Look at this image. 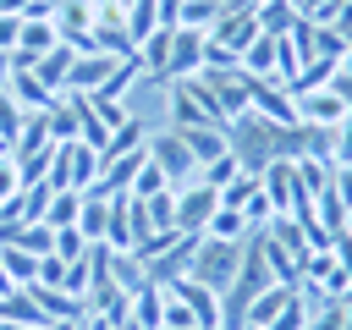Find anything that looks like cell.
I'll use <instances>...</instances> for the list:
<instances>
[{"label": "cell", "mask_w": 352, "mask_h": 330, "mask_svg": "<svg viewBox=\"0 0 352 330\" xmlns=\"http://www.w3.org/2000/svg\"><path fill=\"white\" fill-rule=\"evenodd\" d=\"M55 148V138H50V110H28L22 116V132L11 138V154L22 160V154H50Z\"/></svg>", "instance_id": "2e32d148"}, {"label": "cell", "mask_w": 352, "mask_h": 330, "mask_svg": "<svg viewBox=\"0 0 352 330\" xmlns=\"http://www.w3.org/2000/svg\"><path fill=\"white\" fill-rule=\"evenodd\" d=\"M236 258H242V242H220V236H198V248H192V280L198 286H209V292H226L231 286V275H236Z\"/></svg>", "instance_id": "7a4b0ae2"}, {"label": "cell", "mask_w": 352, "mask_h": 330, "mask_svg": "<svg viewBox=\"0 0 352 330\" xmlns=\"http://www.w3.org/2000/svg\"><path fill=\"white\" fill-rule=\"evenodd\" d=\"M28 292H33L44 324H50V319H88V302L72 297V292H60V286H28Z\"/></svg>", "instance_id": "4fadbf2b"}, {"label": "cell", "mask_w": 352, "mask_h": 330, "mask_svg": "<svg viewBox=\"0 0 352 330\" xmlns=\"http://www.w3.org/2000/svg\"><path fill=\"white\" fill-rule=\"evenodd\" d=\"M110 280L126 286V292H138V286H148V270H143L138 253H110Z\"/></svg>", "instance_id": "484cf974"}, {"label": "cell", "mask_w": 352, "mask_h": 330, "mask_svg": "<svg viewBox=\"0 0 352 330\" xmlns=\"http://www.w3.org/2000/svg\"><path fill=\"white\" fill-rule=\"evenodd\" d=\"M214 16H220V0H182V16H176V28L209 33V28H214Z\"/></svg>", "instance_id": "f1b7e54d"}, {"label": "cell", "mask_w": 352, "mask_h": 330, "mask_svg": "<svg viewBox=\"0 0 352 330\" xmlns=\"http://www.w3.org/2000/svg\"><path fill=\"white\" fill-rule=\"evenodd\" d=\"M236 170H242V165H236V160H231V154H220V160H209V165H198V182H204V187H214V192H220V187H226V182H231V176H236Z\"/></svg>", "instance_id": "836d02e7"}, {"label": "cell", "mask_w": 352, "mask_h": 330, "mask_svg": "<svg viewBox=\"0 0 352 330\" xmlns=\"http://www.w3.org/2000/svg\"><path fill=\"white\" fill-rule=\"evenodd\" d=\"M165 292H176L187 308H192V319H198V330H220V292H209V286H198L192 275H182L176 286H165Z\"/></svg>", "instance_id": "7c38bea8"}, {"label": "cell", "mask_w": 352, "mask_h": 330, "mask_svg": "<svg viewBox=\"0 0 352 330\" xmlns=\"http://www.w3.org/2000/svg\"><path fill=\"white\" fill-rule=\"evenodd\" d=\"M72 44H55V50H44L38 60H33V77L50 88V94H66V72H72Z\"/></svg>", "instance_id": "e0dca14e"}, {"label": "cell", "mask_w": 352, "mask_h": 330, "mask_svg": "<svg viewBox=\"0 0 352 330\" xmlns=\"http://www.w3.org/2000/svg\"><path fill=\"white\" fill-rule=\"evenodd\" d=\"M143 148H148V160L165 170V182H170V187H187V182H198V160H192V148L182 143V132H176V126H170V132H154Z\"/></svg>", "instance_id": "3957f363"}, {"label": "cell", "mask_w": 352, "mask_h": 330, "mask_svg": "<svg viewBox=\"0 0 352 330\" xmlns=\"http://www.w3.org/2000/svg\"><path fill=\"white\" fill-rule=\"evenodd\" d=\"M275 60H280V38H270V33H258V38L242 50V72H248V77H270V82H275Z\"/></svg>", "instance_id": "ac0fdd59"}, {"label": "cell", "mask_w": 352, "mask_h": 330, "mask_svg": "<svg viewBox=\"0 0 352 330\" xmlns=\"http://www.w3.org/2000/svg\"><path fill=\"white\" fill-rule=\"evenodd\" d=\"M143 214H148V231H176V187L143 198Z\"/></svg>", "instance_id": "d4e9b609"}, {"label": "cell", "mask_w": 352, "mask_h": 330, "mask_svg": "<svg viewBox=\"0 0 352 330\" xmlns=\"http://www.w3.org/2000/svg\"><path fill=\"white\" fill-rule=\"evenodd\" d=\"M292 292H297V286H280V280H275V286H264V292L248 302V324H253V330H264V324L292 302Z\"/></svg>", "instance_id": "ffe728a7"}, {"label": "cell", "mask_w": 352, "mask_h": 330, "mask_svg": "<svg viewBox=\"0 0 352 330\" xmlns=\"http://www.w3.org/2000/svg\"><path fill=\"white\" fill-rule=\"evenodd\" d=\"M248 110H253V116H264V121H280V126H292V121H297L292 94H286L280 82H270V77H248Z\"/></svg>", "instance_id": "ba28073f"}, {"label": "cell", "mask_w": 352, "mask_h": 330, "mask_svg": "<svg viewBox=\"0 0 352 330\" xmlns=\"http://www.w3.org/2000/svg\"><path fill=\"white\" fill-rule=\"evenodd\" d=\"M0 264L16 286H33L38 280V253H22V248H0Z\"/></svg>", "instance_id": "83f0119b"}, {"label": "cell", "mask_w": 352, "mask_h": 330, "mask_svg": "<svg viewBox=\"0 0 352 330\" xmlns=\"http://www.w3.org/2000/svg\"><path fill=\"white\" fill-rule=\"evenodd\" d=\"M214 209H220V192H214V187H204V182L176 187V231L204 236V226H209V214H214Z\"/></svg>", "instance_id": "8992f818"}, {"label": "cell", "mask_w": 352, "mask_h": 330, "mask_svg": "<svg viewBox=\"0 0 352 330\" xmlns=\"http://www.w3.org/2000/svg\"><path fill=\"white\" fill-rule=\"evenodd\" d=\"M182 143L192 148V160H198V165H209V160L231 154V148H226V126H187V132H182Z\"/></svg>", "instance_id": "d6986e66"}, {"label": "cell", "mask_w": 352, "mask_h": 330, "mask_svg": "<svg viewBox=\"0 0 352 330\" xmlns=\"http://www.w3.org/2000/svg\"><path fill=\"white\" fill-rule=\"evenodd\" d=\"M77 209H82V192H55L50 198V209H44V226H77Z\"/></svg>", "instance_id": "d6a6232c"}, {"label": "cell", "mask_w": 352, "mask_h": 330, "mask_svg": "<svg viewBox=\"0 0 352 330\" xmlns=\"http://www.w3.org/2000/svg\"><path fill=\"white\" fill-rule=\"evenodd\" d=\"M143 143H148L143 121H138V116H126V121H121V126L110 132V143H104V154H99V160H121V154H138Z\"/></svg>", "instance_id": "7402d4cb"}, {"label": "cell", "mask_w": 352, "mask_h": 330, "mask_svg": "<svg viewBox=\"0 0 352 330\" xmlns=\"http://www.w3.org/2000/svg\"><path fill=\"white\" fill-rule=\"evenodd\" d=\"M198 72H204V33L170 28V66H165V77H170V82H187V77H198Z\"/></svg>", "instance_id": "8fae6325"}, {"label": "cell", "mask_w": 352, "mask_h": 330, "mask_svg": "<svg viewBox=\"0 0 352 330\" xmlns=\"http://www.w3.org/2000/svg\"><path fill=\"white\" fill-rule=\"evenodd\" d=\"M16 33H22V16H0V50H16Z\"/></svg>", "instance_id": "60d3db41"}, {"label": "cell", "mask_w": 352, "mask_h": 330, "mask_svg": "<svg viewBox=\"0 0 352 330\" xmlns=\"http://www.w3.org/2000/svg\"><path fill=\"white\" fill-rule=\"evenodd\" d=\"M192 248H198V236H192V231H170V236H165V248L143 258L148 280H154V286H176V280L192 270Z\"/></svg>", "instance_id": "277c9868"}, {"label": "cell", "mask_w": 352, "mask_h": 330, "mask_svg": "<svg viewBox=\"0 0 352 330\" xmlns=\"http://www.w3.org/2000/svg\"><path fill=\"white\" fill-rule=\"evenodd\" d=\"M50 22H55V38H60V44L94 50V0H55Z\"/></svg>", "instance_id": "5b68a950"}, {"label": "cell", "mask_w": 352, "mask_h": 330, "mask_svg": "<svg viewBox=\"0 0 352 330\" xmlns=\"http://www.w3.org/2000/svg\"><path fill=\"white\" fill-rule=\"evenodd\" d=\"M22 116H28V110H22V104H16V99H11L6 88H0V138H6V143H11L16 132H22Z\"/></svg>", "instance_id": "74e56055"}, {"label": "cell", "mask_w": 352, "mask_h": 330, "mask_svg": "<svg viewBox=\"0 0 352 330\" xmlns=\"http://www.w3.org/2000/svg\"><path fill=\"white\" fill-rule=\"evenodd\" d=\"M242 330H253V324H242Z\"/></svg>", "instance_id": "681fc988"}, {"label": "cell", "mask_w": 352, "mask_h": 330, "mask_svg": "<svg viewBox=\"0 0 352 330\" xmlns=\"http://www.w3.org/2000/svg\"><path fill=\"white\" fill-rule=\"evenodd\" d=\"M110 72H116V55H104V50H77V55H72V72H66V94H99Z\"/></svg>", "instance_id": "9c48e42d"}, {"label": "cell", "mask_w": 352, "mask_h": 330, "mask_svg": "<svg viewBox=\"0 0 352 330\" xmlns=\"http://www.w3.org/2000/svg\"><path fill=\"white\" fill-rule=\"evenodd\" d=\"M60 38H55V22L50 16H22V33H16V50L22 55H44V50H55Z\"/></svg>", "instance_id": "44dd1931"}, {"label": "cell", "mask_w": 352, "mask_h": 330, "mask_svg": "<svg viewBox=\"0 0 352 330\" xmlns=\"http://www.w3.org/2000/svg\"><path fill=\"white\" fill-rule=\"evenodd\" d=\"M330 165H352V116L330 126Z\"/></svg>", "instance_id": "f35d334b"}, {"label": "cell", "mask_w": 352, "mask_h": 330, "mask_svg": "<svg viewBox=\"0 0 352 330\" xmlns=\"http://www.w3.org/2000/svg\"><path fill=\"white\" fill-rule=\"evenodd\" d=\"M11 82V50H0V88Z\"/></svg>", "instance_id": "ee69618b"}, {"label": "cell", "mask_w": 352, "mask_h": 330, "mask_svg": "<svg viewBox=\"0 0 352 330\" xmlns=\"http://www.w3.org/2000/svg\"><path fill=\"white\" fill-rule=\"evenodd\" d=\"M165 110H170V126H176V132H187V126H214V121L204 116V104L192 99L187 82H170V88H165Z\"/></svg>", "instance_id": "9a60e30c"}, {"label": "cell", "mask_w": 352, "mask_h": 330, "mask_svg": "<svg viewBox=\"0 0 352 330\" xmlns=\"http://www.w3.org/2000/svg\"><path fill=\"white\" fill-rule=\"evenodd\" d=\"M0 330H44V324H16V319H0Z\"/></svg>", "instance_id": "f6af8a7d"}, {"label": "cell", "mask_w": 352, "mask_h": 330, "mask_svg": "<svg viewBox=\"0 0 352 330\" xmlns=\"http://www.w3.org/2000/svg\"><path fill=\"white\" fill-rule=\"evenodd\" d=\"M341 99H346V110H352V72H336V82H330Z\"/></svg>", "instance_id": "7bdbcfd3"}, {"label": "cell", "mask_w": 352, "mask_h": 330, "mask_svg": "<svg viewBox=\"0 0 352 330\" xmlns=\"http://www.w3.org/2000/svg\"><path fill=\"white\" fill-rule=\"evenodd\" d=\"M346 330H352V302H346Z\"/></svg>", "instance_id": "7dc6e473"}, {"label": "cell", "mask_w": 352, "mask_h": 330, "mask_svg": "<svg viewBox=\"0 0 352 330\" xmlns=\"http://www.w3.org/2000/svg\"><path fill=\"white\" fill-rule=\"evenodd\" d=\"M297 22V11H292V0H270V6H258V28L270 33V38H280L286 28Z\"/></svg>", "instance_id": "1f68e13d"}, {"label": "cell", "mask_w": 352, "mask_h": 330, "mask_svg": "<svg viewBox=\"0 0 352 330\" xmlns=\"http://www.w3.org/2000/svg\"><path fill=\"white\" fill-rule=\"evenodd\" d=\"M258 198V176H248V170H236L226 187H220V209H248Z\"/></svg>", "instance_id": "4316f807"}, {"label": "cell", "mask_w": 352, "mask_h": 330, "mask_svg": "<svg viewBox=\"0 0 352 330\" xmlns=\"http://www.w3.org/2000/svg\"><path fill=\"white\" fill-rule=\"evenodd\" d=\"M16 192H22V165H16V154H6L0 160V204L16 198Z\"/></svg>", "instance_id": "ab89813d"}, {"label": "cell", "mask_w": 352, "mask_h": 330, "mask_svg": "<svg viewBox=\"0 0 352 330\" xmlns=\"http://www.w3.org/2000/svg\"><path fill=\"white\" fill-rule=\"evenodd\" d=\"M154 28H160V11H154V0H132V6H126V33H132V44H143Z\"/></svg>", "instance_id": "4dcf8cb0"}, {"label": "cell", "mask_w": 352, "mask_h": 330, "mask_svg": "<svg viewBox=\"0 0 352 330\" xmlns=\"http://www.w3.org/2000/svg\"><path fill=\"white\" fill-rule=\"evenodd\" d=\"M165 330H198V319H192V308L176 297V292H165Z\"/></svg>", "instance_id": "8d00e7d4"}, {"label": "cell", "mask_w": 352, "mask_h": 330, "mask_svg": "<svg viewBox=\"0 0 352 330\" xmlns=\"http://www.w3.org/2000/svg\"><path fill=\"white\" fill-rule=\"evenodd\" d=\"M126 330H165V286H138L132 292V319H126Z\"/></svg>", "instance_id": "5bb4252c"}, {"label": "cell", "mask_w": 352, "mask_h": 330, "mask_svg": "<svg viewBox=\"0 0 352 330\" xmlns=\"http://www.w3.org/2000/svg\"><path fill=\"white\" fill-rule=\"evenodd\" d=\"M94 176H99V148H88L82 138L55 143L50 170H44V182H50L55 192H88V187H94Z\"/></svg>", "instance_id": "6da1fadb"}, {"label": "cell", "mask_w": 352, "mask_h": 330, "mask_svg": "<svg viewBox=\"0 0 352 330\" xmlns=\"http://www.w3.org/2000/svg\"><path fill=\"white\" fill-rule=\"evenodd\" d=\"M292 104H297V121H308V126H341L352 110H346V99L336 94V88H308V94H292Z\"/></svg>", "instance_id": "52a82bcc"}, {"label": "cell", "mask_w": 352, "mask_h": 330, "mask_svg": "<svg viewBox=\"0 0 352 330\" xmlns=\"http://www.w3.org/2000/svg\"><path fill=\"white\" fill-rule=\"evenodd\" d=\"M104 226H110V198H94L82 192V209H77V231L88 242H104Z\"/></svg>", "instance_id": "603a6c76"}, {"label": "cell", "mask_w": 352, "mask_h": 330, "mask_svg": "<svg viewBox=\"0 0 352 330\" xmlns=\"http://www.w3.org/2000/svg\"><path fill=\"white\" fill-rule=\"evenodd\" d=\"M165 187H170V182H165V170H160V165L148 160V148H143V165H138V176H132V187H126V192H132V198H154V192H165Z\"/></svg>", "instance_id": "f546056e"}, {"label": "cell", "mask_w": 352, "mask_h": 330, "mask_svg": "<svg viewBox=\"0 0 352 330\" xmlns=\"http://www.w3.org/2000/svg\"><path fill=\"white\" fill-rule=\"evenodd\" d=\"M308 330H346V297H330V302L308 319Z\"/></svg>", "instance_id": "d590c367"}, {"label": "cell", "mask_w": 352, "mask_h": 330, "mask_svg": "<svg viewBox=\"0 0 352 330\" xmlns=\"http://www.w3.org/2000/svg\"><path fill=\"white\" fill-rule=\"evenodd\" d=\"M258 6H270V0H258Z\"/></svg>", "instance_id": "c3c4849f"}, {"label": "cell", "mask_w": 352, "mask_h": 330, "mask_svg": "<svg viewBox=\"0 0 352 330\" xmlns=\"http://www.w3.org/2000/svg\"><path fill=\"white\" fill-rule=\"evenodd\" d=\"M50 253H55V258H82V253H88V236H82L77 226H60V231H55V248H50Z\"/></svg>", "instance_id": "e575fe53"}, {"label": "cell", "mask_w": 352, "mask_h": 330, "mask_svg": "<svg viewBox=\"0 0 352 330\" xmlns=\"http://www.w3.org/2000/svg\"><path fill=\"white\" fill-rule=\"evenodd\" d=\"M253 226H248V214L242 209H214L209 214V226H204V236H220V242H242Z\"/></svg>", "instance_id": "cb8c5ba5"}, {"label": "cell", "mask_w": 352, "mask_h": 330, "mask_svg": "<svg viewBox=\"0 0 352 330\" xmlns=\"http://www.w3.org/2000/svg\"><path fill=\"white\" fill-rule=\"evenodd\" d=\"M6 154H11V143H6V138H0V160H6Z\"/></svg>", "instance_id": "bcb514c9"}, {"label": "cell", "mask_w": 352, "mask_h": 330, "mask_svg": "<svg viewBox=\"0 0 352 330\" xmlns=\"http://www.w3.org/2000/svg\"><path fill=\"white\" fill-rule=\"evenodd\" d=\"M302 280H308L314 292H324V297H346V292H352V275L341 270V258H336L330 248H319V253L302 258Z\"/></svg>", "instance_id": "30bf717a"}, {"label": "cell", "mask_w": 352, "mask_h": 330, "mask_svg": "<svg viewBox=\"0 0 352 330\" xmlns=\"http://www.w3.org/2000/svg\"><path fill=\"white\" fill-rule=\"evenodd\" d=\"M154 11H160V28H176V16H182V0H154Z\"/></svg>", "instance_id": "b9f144b4"}]
</instances>
